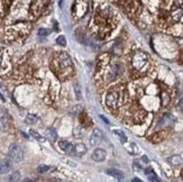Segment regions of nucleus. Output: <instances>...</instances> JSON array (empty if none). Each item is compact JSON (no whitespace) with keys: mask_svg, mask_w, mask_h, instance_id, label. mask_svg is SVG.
<instances>
[{"mask_svg":"<svg viewBox=\"0 0 183 182\" xmlns=\"http://www.w3.org/2000/svg\"><path fill=\"white\" fill-rule=\"evenodd\" d=\"M29 134L33 136L34 138H36L37 140H40V142H45V138L43 137L41 134H38L36 130H34V129H31L29 130Z\"/></svg>","mask_w":183,"mask_h":182,"instance_id":"ddd939ff","label":"nucleus"},{"mask_svg":"<svg viewBox=\"0 0 183 182\" xmlns=\"http://www.w3.org/2000/svg\"><path fill=\"white\" fill-rule=\"evenodd\" d=\"M70 144L71 143H69L67 140H60L58 142V147L61 148V149H63V151H67L69 146H70Z\"/></svg>","mask_w":183,"mask_h":182,"instance_id":"2eb2a0df","label":"nucleus"},{"mask_svg":"<svg viewBox=\"0 0 183 182\" xmlns=\"http://www.w3.org/2000/svg\"><path fill=\"white\" fill-rule=\"evenodd\" d=\"M148 180H150V181H159V179L156 176V174L154 173V172L148 174Z\"/></svg>","mask_w":183,"mask_h":182,"instance_id":"5701e85b","label":"nucleus"},{"mask_svg":"<svg viewBox=\"0 0 183 182\" xmlns=\"http://www.w3.org/2000/svg\"><path fill=\"white\" fill-rule=\"evenodd\" d=\"M3 59H5V51L3 50H0V68L2 66V64H3Z\"/></svg>","mask_w":183,"mask_h":182,"instance_id":"b1692460","label":"nucleus"},{"mask_svg":"<svg viewBox=\"0 0 183 182\" xmlns=\"http://www.w3.org/2000/svg\"><path fill=\"white\" fill-rule=\"evenodd\" d=\"M74 91H75V95H76V99L80 100L81 99V89H80L79 84H75L74 86Z\"/></svg>","mask_w":183,"mask_h":182,"instance_id":"412c9836","label":"nucleus"},{"mask_svg":"<svg viewBox=\"0 0 183 182\" xmlns=\"http://www.w3.org/2000/svg\"><path fill=\"white\" fill-rule=\"evenodd\" d=\"M141 161H143V162H145V163H148V158H147V156L146 155L143 156V157H141Z\"/></svg>","mask_w":183,"mask_h":182,"instance_id":"c85d7f7f","label":"nucleus"},{"mask_svg":"<svg viewBox=\"0 0 183 182\" xmlns=\"http://www.w3.org/2000/svg\"><path fill=\"white\" fill-rule=\"evenodd\" d=\"M19 179H20V173H19L18 171L14 172V173H11L10 175H9V178H8L9 181H18Z\"/></svg>","mask_w":183,"mask_h":182,"instance_id":"dca6fc26","label":"nucleus"},{"mask_svg":"<svg viewBox=\"0 0 183 182\" xmlns=\"http://www.w3.org/2000/svg\"><path fill=\"white\" fill-rule=\"evenodd\" d=\"M56 43L58 44V45H61V46H65L67 45V39H65V37L64 36H58V38H56Z\"/></svg>","mask_w":183,"mask_h":182,"instance_id":"f3484780","label":"nucleus"},{"mask_svg":"<svg viewBox=\"0 0 183 182\" xmlns=\"http://www.w3.org/2000/svg\"><path fill=\"white\" fill-rule=\"evenodd\" d=\"M115 133H116L117 135H118V136L120 137V139H121V142H123V143H125L126 140H127V137H126V135L124 134V133H123V131H121V130L116 129V130H115Z\"/></svg>","mask_w":183,"mask_h":182,"instance_id":"6ab92c4d","label":"nucleus"},{"mask_svg":"<svg viewBox=\"0 0 183 182\" xmlns=\"http://www.w3.org/2000/svg\"><path fill=\"white\" fill-rule=\"evenodd\" d=\"M152 172H153V170H152V169H146V170H145V173L147 174V175H148L150 173H152Z\"/></svg>","mask_w":183,"mask_h":182,"instance_id":"c756f323","label":"nucleus"},{"mask_svg":"<svg viewBox=\"0 0 183 182\" xmlns=\"http://www.w3.org/2000/svg\"><path fill=\"white\" fill-rule=\"evenodd\" d=\"M102 137H103L102 131L99 128H96V129L93 130V133H92L91 137H90V144H91L92 146L99 145L100 143H101V140H102Z\"/></svg>","mask_w":183,"mask_h":182,"instance_id":"39448f33","label":"nucleus"},{"mask_svg":"<svg viewBox=\"0 0 183 182\" xmlns=\"http://www.w3.org/2000/svg\"><path fill=\"white\" fill-rule=\"evenodd\" d=\"M106 151L105 149H102V148H97V149H94L93 151V153H92V160L93 161H96V162H102V161H105V158H106Z\"/></svg>","mask_w":183,"mask_h":182,"instance_id":"0eeeda50","label":"nucleus"},{"mask_svg":"<svg viewBox=\"0 0 183 182\" xmlns=\"http://www.w3.org/2000/svg\"><path fill=\"white\" fill-rule=\"evenodd\" d=\"M50 33H51V30L47 29V28H40V29H38V35H40V36H47Z\"/></svg>","mask_w":183,"mask_h":182,"instance_id":"aec40b11","label":"nucleus"},{"mask_svg":"<svg viewBox=\"0 0 183 182\" xmlns=\"http://www.w3.org/2000/svg\"><path fill=\"white\" fill-rule=\"evenodd\" d=\"M0 129L7 130L8 129V119H7V115L5 113H0Z\"/></svg>","mask_w":183,"mask_h":182,"instance_id":"1a4fd4ad","label":"nucleus"},{"mask_svg":"<svg viewBox=\"0 0 183 182\" xmlns=\"http://www.w3.org/2000/svg\"><path fill=\"white\" fill-rule=\"evenodd\" d=\"M38 121H40L38 117H36L33 113H29V115L26 117V122H27V124H37Z\"/></svg>","mask_w":183,"mask_h":182,"instance_id":"9b49d317","label":"nucleus"},{"mask_svg":"<svg viewBox=\"0 0 183 182\" xmlns=\"http://www.w3.org/2000/svg\"><path fill=\"white\" fill-rule=\"evenodd\" d=\"M84 152H85V146H84L83 144H78L75 146V154L81 155V154H83Z\"/></svg>","mask_w":183,"mask_h":182,"instance_id":"4468645a","label":"nucleus"},{"mask_svg":"<svg viewBox=\"0 0 183 182\" xmlns=\"http://www.w3.org/2000/svg\"><path fill=\"white\" fill-rule=\"evenodd\" d=\"M11 160L10 158H3L0 161V174H7L11 170Z\"/></svg>","mask_w":183,"mask_h":182,"instance_id":"423d86ee","label":"nucleus"},{"mask_svg":"<svg viewBox=\"0 0 183 182\" xmlns=\"http://www.w3.org/2000/svg\"><path fill=\"white\" fill-rule=\"evenodd\" d=\"M183 160L182 157L180 155H173L170 157V163L172 165H174V166H177V165L182 164Z\"/></svg>","mask_w":183,"mask_h":182,"instance_id":"9d476101","label":"nucleus"},{"mask_svg":"<svg viewBox=\"0 0 183 182\" xmlns=\"http://www.w3.org/2000/svg\"><path fill=\"white\" fill-rule=\"evenodd\" d=\"M53 68L58 77L67 78L73 72V65L71 57L65 52L58 53L53 59Z\"/></svg>","mask_w":183,"mask_h":182,"instance_id":"f257e3e1","label":"nucleus"},{"mask_svg":"<svg viewBox=\"0 0 183 182\" xmlns=\"http://www.w3.org/2000/svg\"><path fill=\"white\" fill-rule=\"evenodd\" d=\"M168 95H165V93H163V95H162V104H164V106H166L167 102H168Z\"/></svg>","mask_w":183,"mask_h":182,"instance_id":"393cba45","label":"nucleus"},{"mask_svg":"<svg viewBox=\"0 0 183 182\" xmlns=\"http://www.w3.org/2000/svg\"><path fill=\"white\" fill-rule=\"evenodd\" d=\"M47 134H49V136L53 140H55V139L58 138V134H56V131L54 129H47Z\"/></svg>","mask_w":183,"mask_h":182,"instance_id":"4be33fe9","label":"nucleus"},{"mask_svg":"<svg viewBox=\"0 0 183 182\" xmlns=\"http://www.w3.org/2000/svg\"><path fill=\"white\" fill-rule=\"evenodd\" d=\"M8 156L12 162L19 163L24 158V152H23L21 147L18 144H11L8 151Z\"/></svg>","mask_w":183,"mask_h":182,"instance_id":"7ed1b4c3","label":"nucleus"},{"mask_svg":"<svg viewBox=\"0 0 183 182\" xmlns=\"http://www.w3.org/2000/svg\"><path fill=\"white\" fill-rule=\"evenodd\" d=\"M119 92L117 90H111L107 93V97H106V104L107 107L110 108V109H116L119 104V101H120V97H119Z\"/></svg>","mask_w":183,"mask_h":182,"instance_id":"20e7f679","label":"nucleus"},{"mask_svg":"<svg viewBox=\"0 0 183 182\" xmlns=\"http://www.w3.org/2000/svg\"><path fill=\"white\" fill-rule=\"evenodd\" d=\"M106 172H107V174H109L110 176H114V178H116L118 180L124 179V173H123L120 170H117V169H108Z\"/></svg>","mask_w":183,"mask_h":182,"instance_id":"6e6552de","label":"nucleus"},{"mask_svg":"<svg viewBox=\"0 0 183 182\" xmlns=\"http://www.w3.org/2000/svg\"><path fill=\"white\" fill-rule=\"evenodd\" d=\"M37 171H38L40 173H45V172L50 171V166H47V165H40V166L37 167Z\"/></svg>","mask_w":183,"mask_h":182,"instance_id":"a211bd4d","label":"nucleus"},{"mask_svg":"<svg viewBox=\"0 0 183 182\" xmlns=\"http://www.w3.org/2000/svg\"><path fill=\"white\" fill-rule=\"evenodd\" d=\"M171 121H174V118L171 116V115H164L163 116V118H162V120H161V125H167L168 122H171Z\"/></svg>","mask_w":183,"mask_h":182,"instance_id":"f8f14e48","label":"nucleus"},{"mask_svg":"<svg viewBox=\"0 0 183 182\" xmlns=\"http://www.w3.org/2000/svg\"><path fill=\"white\" fill-rule=\"evenodd\" d=\"M175 6H183V0H174Z\"/></svg>","mask_w":183,"mask_h":182,"instance_id":"a878e982","label":"nucleus"},{"mask_svg":"<svg viewBox=\"0 0 183 182\" xmlns=\"http://www.w3.org/2000/svg\"><path fill=\"white\" fill-rule=\"evenodd\" d=\"M133 181L134 182H141V180H139V179H134Z\"/></svg>","mask_w":183,"mask_h":182,"instance_id":"7c9ffc66","label":"nucleus"},{"mask_svg":"<svg viewBox=\"0 0 183 182\" xmlns=\"http://www.w3.org/2000/svg\"><path fill=\"white\" fill-rule=\"evenodd\" d=\"M147 62H148V56H147L146 53L141 52V51H138V52H136L135 54H134L133 61H132L134 69L141 70L146 64H147Z\"/></svg>","mask_w":183,"mask_h":182,"instance_id":"f03ea898","label":"nucleus"},{"mask_svg":"<svg viewBox=\"0 0 183 182\" xmlns=\"http://www.w3.org/2000/svg\"><path fill=\"white\" fill-rule=\"evenodd\" d=\"M134 166H135V169H136L137 171H139V170H141V165L138 164L137 162H134Z\"/></svg>","mask_w":183,"mask_h":182,"instance_id":"bb28decb","label":"nucleus"},{"mask_svg":"<svg viewBox=\"0 0 183 182\" xmlns=\"http://www.w3.org/2000/svg\"><path fill=\"white\" fill-rule=\"evenodd\" d=\"M100 118H101L102 120L105 121L106 124H110V122H109V120H108V119H107V118H106V117H105V116H102V115H101V116H100Z\"/></svg>","mask_w":183,"mask_h":182,"instance_id":"cd10ccee","label":"nucleus"}]
</instances>
